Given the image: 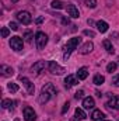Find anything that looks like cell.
Instances as JSON below:
<instances>
[{
    "label": "cell",
    "instance_id": "obj_18",
    "mask_svg": "<svg viewBox=\"0 0 119 121\" xmlns=\"http://www.w3.org/2000/svg\"><path fill=\"white\" fill-rule=\"evenodd\" d=\"M91 118L94 121H98V120H104V113L101 110H94L92 114H91Z\"/></svg>",
    "mask_w": 119,
    "mask_h": 121
},
{
    "label": "cell",
    "instance_id": "obj_39",
    "mask_svg": "<svg viewBox=\"0 0 119 121\" xmlns=\"http://www.w3.org/2000/svg\"><path fill=\"white\" fill-rule=\"evenodd\" d=\"M14 121H20V120H18V118H17V120H14Z\"/></svg>",
    "mask_w": 119,
    "mask_h": 121
},
{
    "label": "cell",
    "instance_id": "obj_22",
    "mask_svg": "<svg viewBox=\"0 0 119 121\" xmlns=\"http://www.w3.org/2000/svg\"><path fill=\"white\" fill-rule=\"evenodd\" d=\"M13 104H17V101H11V100H8V99H4V100L1 101V107H3V108H10Z\"/></svg>",
    "mask_w": 119,
    "mask_h": 121
},
{
    "label": "cell",
    "instance_id": "obj_38",
    "mask_svg": "<svg viewBox=\"0 0 119 121\" xmlns=\"http://www.w3.org/2000/svg\"><path fill=\"white\" fill-rule=\"evenodd\" d=\"M101 121H109V120H101Z\"/></svg>",
    "mask_w": 119,
    "mask_h": 121
},
{
    "label": "cell",
    "instance_id": "obj_34",
    "mask_svg": "<svg viewBox=\"0 0 119 121\" xmlns=\"http://www.w3.org/2000/svg\"><path fill=\"white\" fill-rule=\"evenodd\" d=\"M87 23H88V26H95V24H97V23H95L94 20H91V18H88V20H87Z\"/></svg>",
    "mask_w": 119,
    "mask_h": 121
},
{
    "label": "cell",
    "instance_id": "obj_25",
    "mask_svg": "<svg viewBox=\"0 0 119 121\" xmlns=\"http://www.w3.org/2000/svg\"><path fill=\"white\" fill-rule=\"evenodd\" d=\"M24 38H25V41H27V42H31V41H32V38H34V34H32V31H25V34H24Z\"/></svg>",
    "mask_w": 119,
    "mask_h": 121
},
{
    "label": "cell",
    "instance_id": "obj_10",
    "mask_svg": "<svg viewBox=\"0 0 119 121\" xmlns=\"http://www.w3.org/2000/svg\"><path fill=\"white\" fill-rule=\"evenodd\" d=\"M66 10H67V14H69L70 17H73V18H79V17H80V11H79V9H77L74 4H67Z\"/></svg>",
    "mask_w": 119,
    "mask_h": 121
},
{
    "label": "cell",
    "instance_id": "obj_14",
    "mask_svg": "<svg viewBox=\"0 0 119 121\" xmlns=\"http://www.w3.org/2000/svg\"><path fill=\"white\" fill-rule=\"evenodd\" d=\"M0 72H1L3 76H13V73H14L13 68L11 66H7V65H1L0 66Z\"/></svg>",
    "mask_w": 119,
    "mask_h": 121
},
{
    "label": "cell",
    "instance_id": "obj_13",
    "mask_svg": "<svg viewBox=\"0 0 119 121\" xmlns=\"http://www.w3.org/2000/svg\"><path fill=\"white\" fill-rule=\"evenodd\" d=\"M92 49H94V44L88 41V42H86V44H84V45L79 49V52H80L81 55H87V54H90Z\"/></svg>",
    "mask_w": 119,
    "mask_h": 121
},
{
    "label": "cell",
    "instance_id": "obj_7",
    "mask_svg": "<svg viewBox=\"0 0 119 121\" xmlns=\"http://www.w3.org/2000/svg\"><path fill=\"white\" fill-rule=\"evenodd\" d=\"M20 80L23 82V85L25 86V89H27V93L28 94H34V91H35V86H34V83L31 82L28 78H25V76H20Z\"/></svg>",
    "mask_w": 119,
    "mask_h": 121
},
{
    "label": "cell",
    "instance_id": "obj_3",
    "mask_svg": "<svg viewBox=\"0 0 119 121\" xmlns=\"http://www.w3.org/2000/svg\"><path fill=\"white\" fill-rule=\"evenodd\" d=\"M35 44H36V48L38 49H44L45 45L48 44V35L42 31H38L35 34Z\"/></svg>",
    "mask_w": 119,
    "mask_h": 121
},
{
    "label": "cell",
    "instance_id": "obj_4",
    "mask_svg": "<svg viewBox=\"0 0 119 121\" xmlns=\"http://www.w3.org/2000/svg\"><path fill=\"white\" fill-rule=\"evenodd\" d=\"M23 44H24L23 38H20V37H11V39H10V47L16 52H18V51L23 49Z\"/></svg>",
    "mask_w": 119,
    "mask_h": 121
},
{
    "label": "cell",
    "instance_id": "obj_27",
    "mask_svg": "<svg viewBox=\"0 0 119 121\" xmlns=\"http://www.w3.org/2000/svg\"><path fill=\"white\" fill-rule=\"evenodd\" d=\"M86 6L90 9H94L97 6V0H86Z\"/></svg>",
    "mask_w": 119,
    "mask_h": 121
},
{
    "label": "cell",
    "instance_id": "obj_35",
    "mask_svg": "<svg viewBox=\"0 0 119 121\" xmlns=\"http://www.w3.org/2000/svg\"><path fill=\"white\" fill-rule=\"evenodd\" d=\"M62 23H63V24H69V23H70V20H69V18H66V17H63V18H62Z\"/></svg>",
    "mask_w": 119,
    "mask_h": 121
},
{
    "label": "cell",
    "instance_id": "obj_17",
    "mask_svg": "<svg viewBox=\"0 0 119 121\" xmlns=\"http://www.w3.org/2000/svg\"><path fill=\"white\" fill-rule=\"evenodd\" d=\"M94 106H95V101H94L92 97H86V99L83 100V107H84V108H92Z\"/></svg>",
    "mask_w": 119,
    "mask_h": 121
},
{
    "label": "cell",
    "instance_id": "obj_36",
    "mask_svg": "<svg viewBox=\"0 0 119 121\" xmlns=\"http://www.w3.org/2000/svg\"><path fill=\"white\" fill-rule=\"evenodd\" d=\"M42 20H44V18H42V17H39V18H36V23H42Z\"/></svg>",
    "mask_w": 119,
    "mask_h": 121
},
{
    "label": "cell",
    "instance_id": "obj_11",
    "mask_svg": "<svg viewBox=\"0 0 119 121\" xmlns=\"http://www.w3.org/2000/svg\"><path fill=\"white\" fill-rule=\"evenodd\" d=\"M79 82H77V76H74V75H67L66 76V79H64V86L67 87V89H70L71 86H74V85H77Z\"/></svg>",
    "mask_w": 119,
    "mask_h": 121
},
{
    "label": "cell",
    "instance_id": "obj_24",
    "mask_svg": "<svg viewBox=\"0 0 119 121\" xmlns=\"http://www.w3.org/2000/svg\"><path fill=\"white\" fill-rule=\"evenodd\" d=\"M52 7H53V9H58V10H60V9H63L64 6H63V3H62L60 0H53V1H52Z\"/></svg>",
    "mask_w": 119,
    "mask_h": 121
},
{
    "label": "cell",
    "instance_id": "obj_30",
    "mask_svg": "<svg viewBox=\"0 0 119 121\" xmlns=\"http://www.w3.org/2000/svg\"><path fill=\"white\" fill-rule=\"evenodd\" d=\"M69 107H70V103H69V101H66V103H64V106H63V108H62V114H66V113H67V110H69Z\"/></svg>",
    "mask_w": 119,
    "mask_h": 121
},
{
    "label": "cell",
    "instance_id": "obj_32",
    "mask_svg": "<svg viewBox=\"0 0 119 121\" xmlns=\"http://www.w3.org/2000/svg\"><path fill=\"white\" fill-rule=\"evenodd\" d=\"M83 96H84V91L83 90H79L76 94H74V97H76L77 100H79V99H83Z\"/></svg>",
    "mask_w": 119,
    "mask_h": 121
},
{
    "label": "cell",
    "instance_id": "obj_19",
    "mask_svg": "<svg viewBox=\"0 0 119 121\" xmlns=\"http://www.w3.org/2000/svg\"><path fill=\"white\" fill-rule=\"evenodd\" d=\"M102 45H104V48L107 49V52H109V54H114V47H112V44H111V41L109 39H104V42H102Z\"/></svg>",
    "mask_w": 119,
    "mask_h": 121
},
{
    "label": "cell",
    "instance_id": "obj_33",
    "mask_svg": "<svg viewBox=\"0 0 119 121\" xmlns=\"http://www.w3.org/2000/svg\"><path fill=\"white\" fill-rule=\"evenodd\" d=\"M8 27H10L13 31H17V30H18V26H17V23H10V26H8Z\"/></svg>",
    "mask_w": 119,
    "mask_h": 121
},
{
    "label": "cell",
    "instance_id": "obj_2",
    "mask_svg": "<svg viewBox=\"0 0 119 121\" xmlns=\"http://www.w3.org/2000/svg\"><path fill=\"white\" fill-rule=\"evenodd\" d=\"M80 41H81V38L80 37H74V38H70L69 41H67V44L64 45V55H63V58L64 60L69 59V56H70V54L79 47V44H80Z\"/></svg>",
    "mask_w": 119,
    "mask_h": 121
},
{
    "label": "cell",
    "instance_id": "obj_20",
    "mask_svg": "<svg viewBox=\"0 0 119 121\" xmlns=\"http://www.w3.org/2000/svg\"><path fill=\"white\" fill-rule=\"evenodd\" d=\"M74 117L77 118V120H84L87 116H86V113H84V110L83 108H76V113H74Z\"/></svg>",
    "mask_w": 119,
    "mask_h": 121
},
{
    "label": "cell",
    "instance_id": "obj_6",
    "mask_svg": "<svg viewBox=\"0 0 119 121\" xmlns=\"http://www.w3.org/2000/svg\"><path fill=\"white\" fill-rule=\"evenodd\" d=\"M48 68H49V72L51 73H53V75H63L66 70H64V68H62L60 65H58L55 60H51L49 62V65H48Z\"/></svg>",
    "mask_w": 119,
    "mask_h": 121
},
{
    "label": "cell",
    "instance_id": "obj_16",
    "mask_svg": "<svg viewBox=\"0 0 119 121\" xmlns=\"http://www.w3.org/2000/svg\"><path fill=\"white\" fill-rule=\"evenodd\" d=\"M95 26H97V28H98L99 32H107V31H108V27H109L108 23H107V21H102V20H101V21H97Z\"/></svg>",
    "mask_w": 119,
    "mask_h": 121
},
{
    "label": "cell",
    "instance_id": "obj_40",
    "mask_svg": "<svg viewBox=\"0 0 119 121\" xmlns=\"http://www.w3.org/2000/svg\"><path fill=\"white\" fill-rule=\"evenodd\" d=\"M118 65H119V58H118Z\"/></svg>",
    "mask_w": 119,
    "mask_h": 121
},
{
    "label": "cell",
    "instance_id": "obj_37",
    "mask_svg": "<svg viewBox=\"0 0 119 121\" xmlns=\"http://www.w3.org/2000/svg\"><path fill=\"white\" fill-rule=\"evenodd\" d=\"M17 1H18V0H11V3H17Z\"/></svg>",
    "mask_w": 119,
    "mask_h": 121
},
{
    "label": "cell",
    "instance_id": "obj_15",
    "mask_svg": "<svg viewBox=\"0 0 119 121\" xmlns=\"http://www.w3.org/2000/svg\"><path fill=\"white\" fill-rule=\"evenodd\" d=\"M76 76H77V79H79V80H84V79L88 76V69H87L86 66L80 68V69L77 70V75H76Z\"/></svg>",
    "mask_w": 119,
    "mask_h": 121
},
{
    "label": "cell",
    "instance_id": "obj_12",
    "mask_svg": "<svg viewBox=\"0 0 119 121\" xmlns=\"http://www.w3.org/2000/svg\"><path fill=\"white\" fill-rule=\"evenodd\" d=\"M107 107L109 108H114V110H119V96H114L108 100L107 103Z\"/></svg>",
    "mask_w": 119,
    "mask_h": 121
},
{
    "label": "cell",
    "instance_id": "obj_5",
    "mask_svg": "<svg viewBox=\"0 0 119 121\" xmlns=\"http://www.w3.org/2000/svg\"><path fill=\"white\" fill-rule=\"evenodd\" d=\"M16 17H17V20L20 21V23H23V24H30L31 21H32V17H31V14L28 11H18L17 14H16Z\"/></svg>",
    "mask_w": 119,
    "mask_h": 121
},
{
    "label": "cell",
    "instance_id": "obj_1",
    "mask_svg": "<svg viewBox=\"0 0 119 121\" xmlns=\"http://www.w3.org/2000/svg\"><path fill=\"white\" fill-rule=\"evenodd\" d=\"M56 87L53 86V83H46L44 87H42V90H41V94H39V103L41 104H45L46 101H49L52 97H55L56 96Z\"/></svg>",
    "mask_w": 119,
    "mask_h": 121
},
{
    "label": "cell",
    "instance_id": "obj_23",
    "mask_svg": "<svg viewBox=\"0 0 119 121\" xmlns=\"http://www.w3.org/2000/svg\"><path fill=\"white\" fill-rule=\"evenodd\" d=\"M116 68H118V63L111 62V63H108V65H107V72L112 73V72H115V70H116Z\"/></svg>",
    "mask_w": 119,
    "mask_h": 121
},
{
    "label": "cell",
    "instance_id": "obj_28",
    "mask_svg": "<svg viewBox=\"0 0 119 121\" xmlns=\"http://www.w3.org/2000/svg\"><path fill=\"white\" fill-rule=\"evenodd\" d=\"M8 34H10V30H8L7 27H3V28H1V37H3V38H7Z\"/></svg>",
    "mask_w": 119,
    "mask_h": 121
},
{
    "label": "cell",
    "instance_id": "obj_29",
    "mask_svg": "<svg viewBox=\"0 0 119 121\" xmlns=\"http://www.w3.org/2000/svg\"><path fill=\"white\" fill-rule=\"evenodd\" d=\"M112 85L116 86V87H119V75H115V76L112 78Z\"/></svg>",
    "mask_w": 119,
    "mask_h": 121
},
{
    "label": "cell",
    "instance_id": "obj_8",
    "mask_svg": "<svg viewBox=\"0 0 119 121\" xmlns=\"http://www.w3.org/2000/svg\"><path fill=\"white\" fill-rule=\"evenodd\" d=\"M24 120L25 121H35L36 120V114L34 111V108L31 107H24Z\"/></svg>",
    "mask_w": 119,
    "mask_h": 121
},
{
    "label": "cell",
    "instance_id": "obj_9",
    "mask_svg": "<svg viewBox=\"0 0 119 121\" xmlns=\"http://www.w3.org/2000/svg\"><path fill=\"white\" fill-rule=\"evenodd\" d=\"M45 66H46L45 60H38V62H35V63L32 65V68H31V72H32L34 75H38L41 70H44V69H45Z\"/></svg>",
    "mask_w": 119,
    "mask_h": 121
},
{
    "label": "cell",
    "instance_id": "obj_26",
    "mask_svg": "<svg viewBox=\"0 0 119 121\" xmlns=\"http://www.w3.org/2000/svg\"><path fill=\"white\" fill-rule=\"evenodd\" d=\"M7 87H8V90L11 91V93H16V91L18 90V86H17L16 83H8Z\"/></svg>",
    "mask_w": 119,
    "mask_h": 121
},
{
    "label": "cell",
    "instance_id": "obj_21",
    "mask_svg": "<svg viewBox=\"0 0 119 121\" xmlns=\"http://www.w3.org/2000/svg\"><path fill=\"white\" fill-rule=\"evenodd\" d=\"M92 82H94V85L99 86V85H102V83L105 82V78H104L102 75H95V76H94V79H92Z\"/></svg>",
    "mask_w": 119,
    "mask_h": 121
},
{
    "label": "cell",
    "instance_id": "obj_31",
    "mask_svg": "<svg viewBox=\"0 0 119 121\" xmlns=\"http://www.w3.org/2000/svg\"><path fill=\"white\" fill-rule=\"evenodd\" d=\"M83 34H84V35H87V37H95V32H94V31H91V30H84V31H83Z\"/></svg>",
    "mask_w": 119,
    "mask_h": 121
}]
</instances>
